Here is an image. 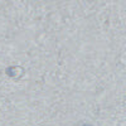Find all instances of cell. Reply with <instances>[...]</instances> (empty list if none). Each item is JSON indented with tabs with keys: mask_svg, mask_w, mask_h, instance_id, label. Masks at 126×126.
I'll return each mask as SVG.
<instances>
[{
	"mask_svg": "<svg viewBox=\"0 0 126 126\" xmlns=\"http://www.w3.org/2000/svg\"><path fill=\"white\" fill-rule=\"evenodd\" d=\"M83 126H92V125H88V124H86V125H83Z\"/></svg>",
	"mask_w": 126,
	"mask_h": 126,
	"instance_id": "cell-1",
	"label": "cell"
}]
</instances>
